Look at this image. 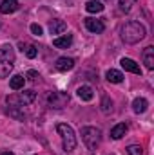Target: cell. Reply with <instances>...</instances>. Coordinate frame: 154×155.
I'll list each match as a JSON object with an SVG mask.
<instances>
[{
	"instance_id": "1",
	"label": "cell",
	"mask_w": 154,
	"mask_h": 155,
	"mask_svg": "<svg viewBox=\"0 0 154 155\" xmlns=\"http://www.w3.org/2000/svg\"><path fill=\"white\" fill-rule=\"evenodd\" d=\"M120 35H121V40H123L125 43L134 45V43H138V41H142V40L145 38V27H143L140 22L131 20V22H127L125 25H121Z\"/></svg>"
},
{
	"instance_id": "2",
	"label": "cell",
	"mask_w": 154,
	"mask_h": 155,
	"mask_svg": "<svg viewBox=\"0 0 154 155\" xmlns=\"http://www.w3.org/2000/svg\"><path fill=\"white\" fill-rule=\"evenodd\" d=\"M35 99H37V92H35V90H24V92L7 96V97H5V103H7L11 108H22V107L31 105Z\"/></svg>"
},
{
	"instance_id": "3",
	"label": "cell",
	"mask_w": 154,
	"mask_h": 155,
	"mask_svg": "<svg viewBox=\"0 0 154 155\" xmlns=\"http://www.w3.org/2000/svg\"><path fill=\"white\" fill-rule=\"evenodd\" d=\"M56 132H58L60 137H62V146H64V150H65V152H73V150L76 148V135H75L73 126H69V124H65V123H60V124L56 126Z\"/></svg>"
},
{
	"instance_id": "4",
	"label": "cell",
	"mask_w": 154,
	"mask_h": 155,
	"mask_svg": "<svg viewBox=\"0 0 154 155\" xmlns=\"http://www.w3.org/2000/svg\"><path fill=\"white\" fill-rule=\"evenodd\" d=\"M82 139L89 150H96L102 143V130L96 126H83L82 128Z\"/></svg>"
},
{
	"instance_id": "5",
	"label": "cell",
	"mask_w": 154,
	"mask_h": 155,
	"mask_svg": "<svg viewBox=\"0 0 154 155\" xmlns=\"http://www.w3.org/2000/svg\"><path fill=\"white\" fill-rule=\"evenodd\" d=\"M69 94L67 92H49V96H47V105L51 107V108H56V110H60V108H64L67 103H69Z\"/></svg>"
},
{
	"instance_id": "6",
	"label": "cell",
	"mask_w": 154,
	"mask_h": 155,
	"mask_svg": "<svg viewBox=\"0 0 154 155\" xmlns=\"http://www.w3.org/2000/svg\"><path fill=\"white\" fill-rule=\"evenodd\" d=\"M85 27H87V31H91L94 35H100L105 29L103 22L102 20H96V18H85Z\"/></svg>"
},
{
	"instance_id": "7",
	"label": "cell",
	"mask_w": 154,
	"mask_h": 155,
	"mask_svg": "<svg viewBox=\"0 0 154 155\" xmlns=\"http://www.w3.org/2000/svg\"><path fill=\"white\" fill-rule=\"evenodd\" d=\"M0 61H11L15 63V51L9 43H4L0 47Z\"/></svg>"
},
{
	"instance_id": "8",
	"label": "cell",
	"mask_w": 154,
	"mask_h": 155,
	"mask_svg": "<svg viewBox=\"0 0 154 155\" xmlns=\"http://www.w3.org/2000/svg\"><path fill=\"white\" fill-rule=\"evenodd\" d=\"M65 31H67V24L64 20H60V18H56V20H53L49 24V33L51 35H62Z\"/></svg>"
},
{
	"instance_id": "9",
	"label": "cell",
	"mask_w": 154,
	"mask_h": 155,
	"mask_svg": "<svg viewBox=\"0 0 154 155\" xmlns=\"http://www.w3.org/2000/svg\"><path fill=\"white\" fill-rule=\"evenodd\" d=\"M73 67H75V60H73V58L62 56V58L56 60V71H60V72H67V71H71Z\"/></svg>"
},
{
	"instance_id": "10",
	"label": "cell",
	"mask_w": 154,
	"mask_h": 155,
	"mask_svg": "<svg viewBox=\"0 0 154 155\" xmlns=\"http://www.w3.org/2000/svg\"><path fill=\"white\" fill-rule=\"evenodd\" d=\"M121 67L127 71V72H132V74H142V69H140V65L134 61V60H131V58H121Z\"/></svg>"
},
{
	"instance_id": "11",
	"label": "cell",
	"mask_w": 154,
	"mask_h": 155,
	"mask_svg": "<svg viewBox=\"0 0 154 155\" xmlns=\"http://www.w3.org/2000/svg\"><path fill=\"white\" fill-rule=\"evenodd\" d=\"M18 9V0H2L0 2V13L2 15H11Z\"/></svg>"
},
{
	"instance_id": "12",
	"label": "cell",
	"mask_w": 154,
	"mask_h": 155,
	"mask_svg": "<svg viewBox=\"0 0 154 155\" xmlns=\"http://www.w3.org/2000/svg\"><path fill=\"white\" fill-rule=\"evenodd\" d=\"M143 63H145V67L149 71L154 69V47L152 45H149V47L143 49Z\"/></svg>"
},
{
	"instance_id": "13",
	"label": "cell",
	"mask_w": 154,
	"mask_h": 155,
	"mask_svg": "<svg viewBox=\"0 0 154 155\" xmlns=\"http://www.w3.org/2000/svg\"><path fill=\"white\" fill-rule=\"evenodd\" d=\"M78 97L82 99V101H91L93 97H94V92H93V88L89 87V85H82L80 88L76 90Z\"/></svg>"
},
{
	"instance_id": "14",
	"label": "cell",
	"mask_w": 154,
	"mask_h": 155,
	"mask_svg": "<svg viewBox=\"0 0 154 155\" xmlns=\"http://www.w3.org/2000/svg\"><path fill=\"white\" fill-rule=\"evenodd\" d=\"M53 43H54V47H58V49H67V47H71V43H73V36H71V35L58 36V38L53 40Z\"/></svg>"
},
{
	"instance_id": "15",
	"label": "cell",
	"mask_w": 154,
	"mask_h": 155,
	"mask_svg": "<svg viewBox=\"0 0 154 155\" xmlns=\"http://www.w3.org/2000/svg\"><path fill=\"white\" fill-rule=\"evenodd\" d=\"M147 107H149V101H147L145 97H136V99L132 101V110H134L136 114H143V112L147 110Z\"/></svg>"
},
{
	"instance_id": "16",
	"label": "cell",
	"mask_w": 154,
	"mask_h": 155,
	"mask_svg": "<svg viewBox=\"0 0 154 155\" xmlns=\"http://www.w3.org/2000/svg\"><path fill=\"white\" fill-rule=\"evenodd\" d=\"M127 130H129V128H127V124H125V123H120V124H116V126L111 128V137L118 141V139H121V137L127 134Z\"/></svg>"
},
{
	"instance_id": "17",
	"label": "cell",
	"mask_w": 154,
	"mask_h": 155,
	"mask_svg": "<svg viewBox=\"0 0 154 155\" xmlns=\"http://www.w3.org/2000/svg\"><path fill=\"white\" fill-rule=\"evenodd\" d=\"M85 11L87 13H102L103 11V4L100 0H89L85 4Z\"/></svg>"
},
{
	"instance_id": "18",
	"label": "cell",
	"mask_w": 154,
	"mask_h": 155,
	"mask_svg": "<svg viewBox=\"0 0 154 155\" xmlns=\"http://www.w3.org/2000/svg\"><path fill=\"white\" fill-rule=\"evenodd\" d=\"M24 83H26V78L22 76V74H16V76H13L11 79H9V87H11L13 90L24 88Z\"/></svg>"
},
{
	"instance_id": "19",
	"label": "cell",
	"mask_w": 154,
	"mask_h": 155,
	"mask_svg": "<svg viewBox=\"0 0 154 155\" xmlns=\"http://www.w3.org/2000/svg\"><path fill=\"white\" fill-rule=\"evenodd\" d=\"M105 78H107L111 83H121V81H123V74H121L120 71H116V69H111V71H107Z\"/></svg>"
},
{
	"instance_id": "20",
	"label": "cell",
	"mask_w": 154,
	"mask_h": 155,
	"mask_svg": "<svg viewBox=\"0 0 154 155\" xmlns=\"http://www.w3.org/2000/svg\"><path fill=\"white\" fill-rule=\"evenodd\" d=\"M100 107H102V112H103V114H111V112H113V99H111L109 96H103Z\"/></svg>"
},
{
	"instance_id": "21",
	"label": "cell",
	"mask_w": 154,
	"mask_h": 155,
	"mask_svg": "<svg viewBox=\"0 0 154 155\" xmlns=\"http://www.w3.org/2000/svg\"><path fill=\"white\" fill-rule=\"evenodd\" d=\"M11 71H13V63L11 61H0V78H7Z\"/></svg>"
},
{
	"instance_id": "22",
	"label": "cell",
	"mask_w": 154,
	"mask_h": 155,
	"mask_svg": "<svg viewBox=\"0 0 154 155\" xmlns=\"http://www.w3.org/2000/svg\"><path fill=\"white\" fill-rule=\"evenodd\" d=\"M136 2H138V0H120V11H123V13H129Z\"/></svg>"
},
{
	"instance_id": "23",
	"label": "cell",
	"mask_w": 154,
	"mask_h": 155,
	"mask_svg": "<svg viewBox=\"0 0 154 155\" xmlns=\"http://www.w3.org/2000/svg\"><path fill=\"white\" fill-rule=\"evenodd\" d=\"M127 153L129 155H143V148H142L140 144H131V146L127 148Z\"/></svg>"
},
{
	"instance_id": "24",
	"label": "cell",
	"mask_w": 154,
	"mask_h": 155,
	"mask_svg": "<svg viewBox=\"0 0 154 155\" xmlns=\"http://www.w3.org/2000/svg\"><path fill=\"white\" fill-rule=\"evenodd\" d=\"M37 52H38V51H37L35 45H27V47H26V56H27V58H31V60L37 58Z\"/></svg>"
},
{
	"instance_id": "25",
	"label": "cell",
	"mask_w": 154,
	"mask_h": 155,
	"mask_svg": "<svg viewBox=\"0 0 154 155\" xmlns=\"http://www.w3.org/2000/svg\"><path fill=\"white\" fill-rule=\"evenodd\" d=\"M31 33H33L35 36H42L44 31H42V27H40L38 24H31Z\"/></svg>"
},
{
	"instance_id": "26",
	"label": "cell",
	"mask_w": 154,
	"mask_h": 155,
	"mask_svg": "<svg viewBox=\"0 0 154 155\" xmlns=\"http://www.w3.org/2000/svg\"><path fill=\"white\" fill-rule=\"evenodd\" d=\"M27 79H29V81H38L40 74L37 72V71H29V72H27Z\"/></svg>"
},
{
	"instance_id": "27",
	"label": "cell",
	"mask_w": 154,
	"mask_h": 155,
	"mask_svg": "<svg viewBox=\"0 0 154 155\" xmlns=\"http://www.w3.org/2000/svg\"><path fill=\"white\" fill-rule=\"evenodd\" d=\"M2 155H15V153H13V152H4Z\"/></svg>"
}]
</instances>
